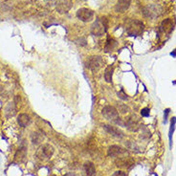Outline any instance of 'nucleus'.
<instances>
[{
	"mask_svg": "<svg viewBox=\"0 0 176 176\" xmlns=\"http://www.w3.org/2000/svg\"><path fill=\"white\" fill-rule=\"evenodd\" d=\"M107 25H108V21L105 17L98 18L91 26L92 35H96V37H101L103 34H105V32L107 30Z\"/></svg>",
	"mask_w": 176,
	"mask_h": 176,
	"instance_id": "f257e3e1",
	"label": "nucleus"
},
{
	"mask_svg": "<svg viewBox=\"0 0 176 176\" xmlns=\"http://www.w3.org/2000/svg\"><path fill=\"white\" fill-rule=\"evenodd\" d=\"M143 30H144V24L139 20H131L127 25V28H126L127 34L129 35H132V37H134V35H140L143 33Z\"/></svg>",
	"mask_w": 176,
	"mask_h": 176,
	"instance_id": "f03ea898",
	"label": "nucleus"
},
{
	"mask_svg": "<svg viewBox=\"0 0 176 176\" xmlns=\"http://www.w3.org/2000/svg\"><path fill=\"white\" fill-rule=\"evenodd\" d=\"M77 17L83 22H89L93 19L94 17V12L87 8H82L77 12Z\"/></svg>",
	"mask_w": 176,
	"mask_h": 176,
	"instance_id": "7ed1b4c3",
	"label": "nucleus"
},
{
	"mask_svg": "<svg viewBox=\"0 0 176 176\" xmlns=\"http://www.w3.org/2000/svg\"><path fill=\"white\" fill-rule=\"evenodd\" d=\"M102 114L105 119L114 121V122L119 118L118 110H117L114 106H111V105H107L103 108L102 111Z\"/></svg>",
	"mask_w": 176,
	"mask_h": 176,
	"instance_id": "20e7f679",
	"label": "nucleus"
},
{
	"mask_svg": "<svg viewBox=\"0 0 176 176\" xmlns=\"http://www.w3.org/2000/svg\"><path fill=\"white\" fill-rule=\"evenodd\" d=\"M102 63H103V60L102 57H91L86 60V67L90 70L95 71V70H98L99 68H101Z\"/></svg>",
	"mask_w": 176,
	"mask_h": 176,
	"instance_id": "39448f33",
	"label": "nucleus"
},
{
	"mask_svg": "<svg viewBox=\"0 0 176 176\" xmlns=\"http://www.w3.org/2000/svg\"><path fill=\"white\" fill-rule=\"evenodd\" d=\"M127 150L124 149V148L121 147L119 146H111L108 147L107 150V154L109 157H114V158H119V156H123L127 154Z\"/></svg>",
	"mask_w": 176,
	"mask_h": 176,
	"instance_id": "423d86ee",
	"label": "nucleus"
},
{
	"mask_svg": "<svg viewBox=\"0 0 176 176\" xmlns=\"http://www.w3.org/2000/svg\"><path fill=\"white\" fill-rule=\"evenodd\" d=\"M125 127L127 128L130 131H137L140 128V123H139V119L136 116H132L126 120L124 123Z\"/></svg>",
	"mask_w": 176,
	"mask_h": 176,
	"instance_id": "0eeeda50",
	"label": "nucleus"
},
{
	"mask_svg": "<svg viewBox=\"0 0 176 176\" xmlns=\"http://www.w3.org/2000/svg\"><path fill=\"white\" fill-rule=\"evenodd\" d=\"M143 13L148 18H155L159 15V7L156 5H149L144 9Z\"/></svg>",
	"mask_w": 176,
	"mask_h": 176,
	"instance_id": "6e6552de",
	"label": "nucleus"
},
{
	"mask_svg": "<svg viewBox=\"0 0 176 176\" xmlns=\"http://www.w3.org/2000/svg\"><path fill=\"white\" fill-rule=\"evenodd\" d=\"M71 6H72L71 0H58L57 5V10L60 13H67L70 10Z\"/></svg>",
	"mask_w": 176,
	"mask_h": 176,
	"instance_id": "1a4fd4ad",
	"label": "nucleus"
},
{
	"mask_svg": "<svg viewBox=\"0 0 176 176\" xmlns=\"http://www.w3.org/2000/svg\"><path fill=\"white\" fill-rule=\"evenodd\" d=\"M131 0H119L115 6V11L117 13H124L129 8Z\"/></svg>",
	"mask_w": 176,
	"mask_h": 176,
	"instance_id": "9d476101",
	"label": "nucleus"
},
{
	"mask_svg": "<svg viewBox=\"0 0 176 176\" xmlns=\"http://www.w3.org/2000/svg\"><path fill=\"white\" fill-rule=\"evenodd\" d=\"M103 128H105L109 134L113 135V136H115V137L121 138V137L124 136L123 131H122V130H120L118 127H116V126H112V125L105 124V125H103Z\"/></svg>",
	"mask_w": 176,
	"mask_h": 176,
	"instance_id": "9b49d317",
	"label": "nucleus"
},
{
	"mask_svg": "<svg viewBox=\"0 0 176 176\" xmlns=\"http://www.w3.org/2000/svg\"><path fill=\"white\" fill-rule=\"evenodd\" d=\"M30 122H31L30 116L25 113L19 114L18 117H17V124L20 126H22V127H25V126L28 125L30 124Z\"/></svg>",
	"mask_w": 176,
	"mask_h": 176,
	"instance_id": "f8f14e48",
	"label": "nucleus"
},
{
	"mask_svg": "<svg viewBox=\"0 0 176 176\" xmlns=\"http://www.w3.org/2000/svg\"><path fill=\"white\" fill-rule=\"evenodd\" d=\"M84 171L87 176H94L96 174V168L92 162H86L84 164Z\"/></svg>",
	"mask_w": 176,
	"mask_h": 176,
	"instance_id": "ddd939ff",
	"label": "nucleus"
},
{
	"mask_svg": "<svg viewBox=\"0 0 176 176\" xmlns=\"http://www.w3.org/2000/svg\"><path fill=\"white\" fill-rule=\"evenodd\" d=\"M116 166L118 168H129V166L132 165V161H130L129 159H126V158H119L117 159L115 162Z\"/></svg>",
	"mask_w": 176,
	"mask_h": 176,
	"instance_id": "4468645a",
	"label": "nucleus"
},
{
	"mask_svg": "<svg viewBox=\"0 0 176 176\" xmlns=\"http://www.w3.org/2000/svg\"><path fill=\"white\" fill-rule=\"evenodd\" d=\"M117 46V42L116 40L113 39L112 38L108 37L106 40V44H105V52H110L112 50H114V48Z\"/></svg>",
	"mask_w": 176,
	"mask_h": 176,
	"instance_id": "2eb2a0df",
	"label": "nucleus"
},
{
	"mask_svg": "<svg viewBox=\"0 0 176 176\" xmlns=\"http://www.w3.org/2000/svg\"><path fill=\"white\" fill-rule=\"evenodd\" d=\"M161 27H162V30L166 32V33H170L171 30H172V21H171L169 18L166 19L162 22Z\"/></svg>",
	"mask_w": 176,
	"mask_h": 176,
	"instance_id": "dca6fc26",
	"label": "nucleus"
},
{
	"mask_svg": "<svg viewBox=\"0 0 176 176\" xmlns=\"http://www.w3.org/2000/svg\"><path fill=\"white\" fill-rule=\"evenodd\" d=\"M113 72L114 69L111 65H109L108 67H106V69L105 71V80L107 82H112V76H113Z\"/></svg>",
	"mask_w": 176,
	"mask_h": 176,
	"instance_id": "f3484780",
	"label": "nucleus"
},
{
	"mask_svg": "<svg viewBox=\"0 0 176 176\" xmlns=\"http://www.w3.org/2000/svg\"><path fill=\"white\" fill-rule=\"evenodd\" d=\"M42 152L46 157L50 158V157H52L53 153H54V147L50 145H45L42 147Z\"/></svg>",
	"mask_w": 176,
	"mask_h": 176,
	"instance_id": "a211bd4d",
	"label": "nucleus"
},
{
	"mask_svg": "<svg viewBox=\"0 0 176 176\" xmlns=\"http://www.w3.org/2000/svg\"><path fill=\"white\" fill-rule=\"evenodd\" d=\"M42 139H43L42 135L38 133V132H35V133H33V135H32V142H33V144H35V145H38V144L41 142Z\"/></svg>",
	"mask_w": 176,
	"mask_h": 176,
	"instance_id": "6ab92c4d",
	"label": "nucleus"
},
{
	"mask_svg": "<svg viewBox=\"0 0 176 176\" xmlns=\"http://www.w3.org/2000/svg\"><path fill=\"white\" fill-rule=\"evenodd\" d=\"M175 124H176V118L175 117H172V119H171V121H170V128H169V134L170 145H171V137H172V133L175 129Z\"/></svg>",
	"mask_w": 176,
	"mask_h": 176,
	"instance_id": "aec40b11",
	"label": "nucleus"
},
{
	"mask_svg": "<svg viewBox=\"0 0 176 176\" xmlns=\"http://www.w3.org/2000/svg\"><path fill=\"white\" fill-rule=\"evenodd\" d=\"M118 97L121 99V100H123V101H126L128 99V97L126 96V94H124V91H120L118 92Z\"/></svg>",
	"mask_w": 176,
	"mask_h": 176,
	"instance_id": "412c9836",
	"label": "nucleus"
},
{
	"mask_svg": "<svg viewBox=\"0 0 176 176\" xmlns=\"http://www.w3.org/2000/svg\"><path fill=\"white\" fill-rule=\"evenodd\" d=\"M119 111H121L122 113H126V112L129 111V108L126 106L125 105H123L119 106Z\"/></svg>",
	"mask_w": 176,
	"mask_h": 176,
	"instance_id": "4be33fe9",
	"label": "nucleus"
},
{
	"mask_svg": "<svg viewBox=\"0 0 176 176\" xmlns=\"http://www.w3.org/2000/svg\"><path fill=\"white\" fill-rule=\"evenodd\" d=\"M141 115L143 116V117H148L149 116V109L148 108H143L142 109V111H141Z\"/></svg>",
	"mask_w": 176,
	"mask_h": 176,
	"instance_id": "5701e85b",
	"label": "nucleus"
},
{
	"mask_svg": "<svg viewBox=\"0 0 176 176\" xmlns=\"http://www.w3.org/2000/svg\"><path fill=\"white\" fill-rule=\"evenodd\" d=\"M169 112H170V110L169 109V108L164 111V123L165 124H166V122H168V116L169 114Z\"/></svg>",
	"mask_w": 176,
	"mask_h": 176,
	"instance_id": "b1692460",
	"label": "nucleus"
},
{
	"mask_svg": "<svg viewBox=\"0 0 176 176\" xmlns=\"http://www.w3.org/2000/svg\"><path fill=\"white\" fill-rule=\"evenodd\" d=\"M77 43L82 45V46H84V45H86V39L85 38H80L77 40Z\"/></svg>",
	"mask_w": 176,
	"mask_h": 176,
	"instance_id": "393cba45",
	"label": "nucleus"
},
{
	"mask_svg": "<svg viewBox=\"0 0 176 176\" xmlns=\"http://www.w3.org/2000/svg\"><path fill=\"white\" fill-rule=\"evenodd\" d=\"M112 176H126V173L124 172V171L118 170V171H116V172H114V174Z\"/></svg>",
	"mask_w": 176,
	"mask_h": 176,
	"instance_id": "a878e982",
	"label": "nucleus"
},
{
	"mask_svg": "<svg viewBox=\"0 0 176 176\" xmlns=\"http://www.w3.org/2000/svg\"><path fill=\"white\" fill-rule=\"evenodd\" d=\"M170 56L172 57H176V48H175V50H173L172 52L170 53Z\"/></svg>",
	"mask_w": 176,
	"mask_h": 176,
	"instance_id": "bb28decb",
	"label": "nucleus"
},
{
	"mask_svg": "<svg viewBox=\"0 0 176 176\" xmlns=\"http://www.w3.org/2000/svg\"><path fill=\"white\" fill-rule=\"evenodd\" d=\"M64 176H77V174L76 173H73V172H69V173L65 174Z\"/></svg>",
	"mask_w": 176,
	"mask_h": 176,
	"instance_id": "cd10ccee",
	"label": "nucleus"
}]
</instances>
